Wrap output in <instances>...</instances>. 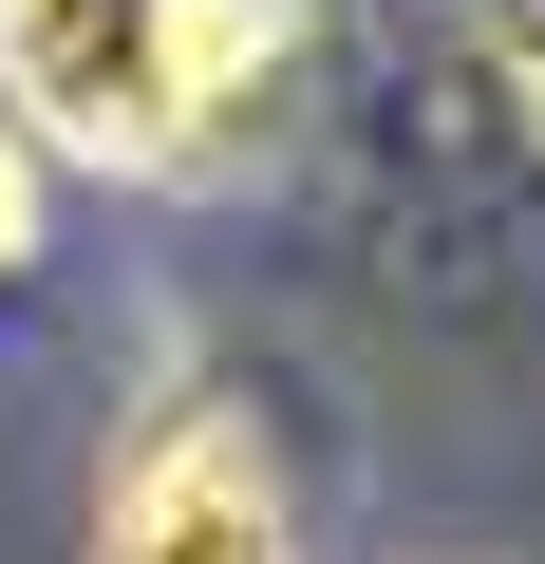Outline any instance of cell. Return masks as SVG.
I'll return each instance as SVG.
<instances>
[{"label":"cell","instance_id":"cell-1","mask_svg":"<svg viewBox=\"0 0 545 564\" xmlns=\"http://www.w3.org/2000/svg\"><path fill=\"white\" fill-rule=\"evenodd\" d=\"M320 0H0V132L113 170V188H226L302 132Z\"/></svg>","mask_w":545,"mask_h":564},{"label":"cell","instance_id":"cell-2","mask_svg":"<svg viewBox=\"0 0 545 564\" xmlns=\"http://www.w3.org/2000/svg\"><path fill=\"white\" fill-rule=\"evenodd\" d=\"M76 564H302V470L226 377H151L132 433L95 452V545Z\"/></svg>","mask_w":545,"mask_h":564},{"label":"cell","instance_id":"cell-3","mask_svg":"<svg viewBox=\"0 0 545 564\" xmlns=\"http://www.w3.org/2000/svg\"><path fill=\"white\" fill-rule=\"evenodd\" d=\"M433 39H451V95H470V132L545 151V0H433Z\"/></svg>","mask_w":545,"mask_h":564},{"label":"cell","instance_id":"cell-4","mask_svg":"<svg viewBox=\"0 0 545 564\" xmlns=\"http://www.w3.org/2000/svg\"><path fill=\"white\" fill-rule=\"evenodd\" d=\"M20 263H39V151L0 132V282H20Z\"/></svg>","mask_w":545,"mask_h":564}]
</instances>
